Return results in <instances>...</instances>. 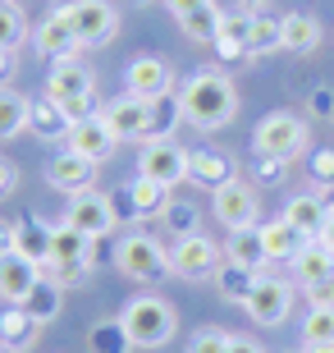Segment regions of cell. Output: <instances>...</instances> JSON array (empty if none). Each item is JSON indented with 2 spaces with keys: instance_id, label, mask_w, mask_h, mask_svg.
I'll use <instances>...</instances> for the list:
<instances>
[{
  "instance_id": "obj_36",
  "label": "cell",
  "mask_w": 334,
  "mask_h": 353,
  "mask_svg": "<svg viewBox=\"0 0 334 353\" xmlns=\"http://www.w3.org/2000/svg\"><path fill=\"white\" fill-rule=\"evenodd\" d=\"M28 41V19H23V10L14 5V0H0V46L5 51H19Z\"/></svg>"
},
{
  "instance_id": "obj_2",
  "label": "cell",
  "mask_w": 334,
  "mask_h": 353,
  "mask_svg": "<svg viewBox=\"0 0 334 353\" xmlns=\"http://www.w3.org/2000/svg\"><path fill=\"white\" fill-rule=\"evenodd\" d=\"M119 321L129 326L133 349H165V344L174 340V330H179V312H174L165 299H156V294L129 299V307L119 312Z\"/></svg>"
},
{
  "instance_id": "obj_16",
  "label": "cell",
  "mask_w": 334,
  "mask_h": 353,
  "mask_svg": "<svg viewBox=\"0 0 334 353\" xmlns=\"http://www.w3.org/2000/svg\"><path fill=\"white\" fill-rule=\"evenodd\" d=\"M147 105L152 101H142V97H115V101H105L101 119L110 124V133H115L119 143H129V138H142L147 133Z\"/></svg>"
},
{
  "instance_id": "obj_35",
  "label": "cell",
  "mask_w": 334,
  "mask_h": 353,
  "mask_svg": "<svg viewBox=\"0 0 334 353\" xmlns=\"http://www.w3.org/2000/svg\"><path fill=\"white\" fill-rule=\"evenodd\" d=\"M220 23H225V14L216 10V0L211 5H202V10H193V14H183L179 19V28L188 32L193 41H216L220 37Z\"/></svg>"
},
{
  "instance_id": "obj_28",
  "label": "cell",
  "mask_w": 334,
  "mask_h": 353,
  "mask_svg": "<svg viewBox=\"0 0 334 353\" xmlns=\"http://www.w3.org/2000/svg\"><path fill=\"white\" fill-rule=\"evenodd\" d=\"M37 335H41V326L23 312V307H19V303H10V307L0 312V344H10L14 353H19V349H32V344H37Z\"/></svg>"
},
{
  "instance_id": "obj_46",
  "label": "cell",
  "mask_w": 334,
  "mask_h": 353,
  "mask_svg": "<svg viewBox=\"0 0 334 353\" xmlns=\"http://www.w3.org/2000/svg\"><path fill=\"white\" fill-rule=\"evenodd\" d=\"M229 353H266V349H261L257 340H247V335H233V340H229Z\"/></svg>"
},
{
  "instance_id": "obj_43",
  "label": "cell",
  "mask_w": 334,
  "mask_h": 353,
  "mask_svg": "<svg viewBox=\"0 0 334 353\" xmlns=\"http://www.w3.org/2000/svg\"><path fill=\"white\" fill-rule=\"evenodd\" d=\"M307 110L316 119H334V88H311L307 92Z\"/></svg>"
},
{
  "instance_id": "obj_22",
  "label": "cell",
  "mask_w": 334,
  "mask_h": 353,
  "mask_svg": "<svg viewBox=\"0 0 334 353\" xmlns=\"http://www.w3.org/2000/svg\"><path fill=\"white\" fill-rule=\"evenodd\" d=\"M261 243H266L270 262H293L298 252L307 248V243H316V239H307L302 230H293V225L280 216V221H266V225H261Z\"/></svg>"
},
{
  "instance_id": "obj_45",
  "label": "cell",
  "mask_w": 334,
  "mask_h": 353,
  "mask_svg": "<svg viewBox=\"0 0 334 353\" xmlns=\"http://www.w3.org/2000/svg\"><path fill=\"white\" fill-rule=\"evenodd\" d=\"M19 188V165L14 161H0V197H10Z\"/></svg>"
},
{
  "instance_id": "obj_33",
  "label": "cell",
  "mask_w": 334,
  "mask_h": 353,
  "mask_svg": "<svg viewBox=\"0 0 334 353\" xmlns=\"http://www.w3.org/2000/svg\"><path fill=\"white\" fill-rule=\"evenodd\" d=\"M334 271V252L325 248L321 239L316 243H307V248L293 257V275H298V285H311V280H325V275Z\"/></svg>"
},
{
  "instance_id": "obj_37",
  "label": "cell",
  "mask_w": 334,
  "mask_h": 353,
  "mask_svg": "<svg viewBox=\"0 0 334 353\" xmlns=\"http://www.w3.org/2000/svg\"><path fill=\"white\" fill-rule=\"evenodd\" d=\"M160 221H165V230L174 239H188V234H202V211L193 207V202H169L165 207V216H160Z\"/></svg>"
},
{
  "instance_id": "obj_50",
  "label": "cell",
  "mask_w": 334,
  "mask_h": 353,
  "mask_svg": "<svg viewBox=\"0 0 334 353\" xmlns=\"http://www.w3.org/2000/svg\"><path fill=\"white\" fill-rule=\"evenodd\" d=\"M10 248H14V225L0 221V252H10Z\"/></svg>"
},
{
  "instance_id": "obj_26",
  "label": "cell",
  "mask_w": 334,
  "mask_h": 353,
  "mask_svg": "<svg viewBox=\"0 0 334 353\" xmlns=\"http://www.w3.org/2000/svg\"><path fill=\"white\" fill-rule=\"evenodd\" d=\"M321 37H325V28H321V19H316V14H307V10L284 14V51L307 55V51H316V46H321Z\"/></svg>"
},
{
  "instance_id": "obj_42",
  "label": "cell",
  "mask_w": 334,
  "mask_h": 353,
  "mask_svg": "<svg viewBox=\"0 0 334 353\" xmlns=\"http://www.w3.org/2000/svg\"><path fill=\"white\" fill-rule=\"evenodd\" d=\"M302 294H307L311 307H334V271L325 275V280H311V285H302Z\"/></svg>"
},
{
  "instance_id": "obj_38",
  "label": "cell",
  "mask_w": 334,
  "mask_h": 353,
  "mask_svg": "<svg viewBox=\"0 0 334 353\" xmlns=\"http://www.w3.org/2000/svg\"><path fill=\"white\" fill-rule=\"evenodd\" d=\"M334 340V307H311L302 321V344H325Z\"/></svg>"
},
{
  "instance_id": "obj_9",
  "label": "cell",
  "mask_w": 334,
  "mask_h": 353,
  "mask_svg": "<svg viewBox=\"0 0 334 353\" xmlns=\"http://www.w3.org/2000/svg\"><path fill=\"white\" fill-rule=\"evenodd\" d=\"M211 207H216V221L225 230H247L261 216V202H257V193H252L247 179H229L225 188H216L211 193Z\"/></svg>"
},
{
  "instance_id": "obj_23",
  "label": "cell",
  "mask_w": 334,
  "mask_h": 353,
  "mask_svg": "<svg viewBox=\"0 0 334 353\" xmlns=\"http://www.w3.org/2000/svg\"><path fill=\"white\" fill-rule=\"evenodd\" d=\"M19 307H23V312L32 316L37 326H51L55 316H60V307H65V285H60V280H51V275L41 271L37 289H32V294H28V299L19 303Z\"/></svg>"
},
{
  "instance_id": "obj_27",
  "label": "cell",
  "mask_w": 334,
  "mask_h": 353,
  "mask_svg": "<svg viewBox=\"0 0 334 353\" xmlns=\"http://www.w3.org/2000/svg\"><path fill=\"white\" fill-rule=\"evenodd\" d=\"M225 257L247 271H261L270 262L266 243H261V225H247V230H229V243H225Z\"/></svg>"
},
{
  "instance_id": "obj_32",
  "label": "cell",
  "mask_w": 334,
  "mask_h": 353,
  "mask_svg": "<svg viewBox=\"0 0 334 353\" xmlns=\"http://www.w3.org/2000/svg\"><path fill=\"white\" fill-rule=\"evenodd\" d=\"M133 340H129V326L119 316H105L87 330V353H129Z\"/></svg>"
},
{
  "instance_id": "obj_10",
  "label": "cell",
  "mask_w": 334,
  "mask_h": 353,
  "mask_svg": "<svg viewBox=\"0 0 334 353\" xmlns=\"http://www.w3.org/2000/svg\"><path fill=\"white\" fill-rule=\"evenodd\" d=\"M65 225H74V230H83L87 239H105L110 230L119 225V216H115V202H110V193H78V197H69V216H65Z\"/></svg>"
},
{
  "instance_id": "obj_53",
  "label": "cell",
  "mask_w": 334,
  "mask_h": 353,
  "mask_svg": "<svg viewBox=\"0 0 334 353\" xmlns=\"http://www.w3.org/2000/svg\"><path fill=\"white\" fill-rule=\"evenodd\" d=\"M0 353H14V349H10V344H0Z\"/></svg>"
},
{
  "instance_id": "obj_40",
  "label": "cell",
  "mask_w": 334,
  "mask_h": 353,
  "mask_svg": "<svg viewBox=\"0 0 334 353\" xmlns=\"http://www.w3.org/2000/svg\"><path fill=\"white\" fill-rule=\"evenodd\" d=\"M289 165H293V161H280V157H266V152H257V161H252V174H257L261 183H284Z\"/></svg>"
},
{
  "instance_id": "obj_44",
  "label": "cell",
  "mask_w": 334,
  "mask_h": 353,
  "mask_svg": "<svg viewBox=\"0 0 334 353\" xmlns=\"http://www.w3.org/2000/svg\"><path fill=\"white\" fill-rule=\"evenodd\" d=\"M110 202H115V216H119V221H138V207H133V188H119V193H110Z\"/></svg>"
},
{
  "instance_id": "obj_20",
  "label": "cell",
  "mask_w": 334,
  "mask_h": 353,
  "mask_svg": "<svg viewBox=\"0 0 334 353\" xmlns=\"http://www.w3.org/2000/svg\"><path fill=\"white\" fill-rule=\"evenodd\" d=\"M28 129H32V138H41V143H60V138H69L74 119L65 115V105H60V101L37 97V101L28 105Z\"/></svg>"
},
{
  "instance_id": "obj_24",
  "label": "cell",
  "mask_w": 334,
  "mask_h": 353,
  "mask_svg": "<svg viewBox=\"0 0 334 353\" xmlns=\"http://www.w3.org/2000/svg\"><path fill=\"white\" fill-rule=\"evenodd\" d=\"M183 119V97H174V92H165V97H156L152 105H147V143H169L174 138V129H179Z\"/></svg>"
},
{
  "instance_id": "obj_55",
  "label": "cell",
  "mask_w": 334,
  "mask_h": 353,
  "mask_svg": "<svg viewBox=\"0 0 334 353\" xmlns=\"http://www.w3.org/2000/svg\"><path fill=\"white\" fill-rule=\"evenodd\" d=\"M293 353H302V349H293Z\"/></svg>"
},
{
  "instance_id": "obj_11",
  "label": "cell",
  "mask_w": 334,
  "mask_h": 353,
  "mask_svg": "<svg viewBox=\"0 0 334 353\" xmlns=\"http://www.w3.org/2000/svg\"><path fill=\"white\" fill-rule=\"evenodd\" d=\"M138 174L174 188V183L188 179V152L179 143H147L142 147V161H138Z\"/></svg>"
},
{
  "instance_id": "obj_47",
  "label": "cell",
  "mask_w": 334,
  "mask_h": 353,
  "mask_svg": "<svg viewBox=\"0 0 334 353\" xmlns=\"http://www.w3.org/2000/svg\"><path fill=\"white\" fill-rule=\"evenodd\" d=\"M202 5H211V0H169V10H174V19H183V14L202 10Z\"/></svg>"
},
{
  "instance_id": "obj_29",
  "label": "cell",
  "mask_w": 334,
  "mask_h": 353,
  "mask_svg": "<svg viewBox=\"0 0 334 353\" xmlns=\"http://www.w3.org/2000/svg\"><path fill=\"white\" fill-rule=\"evenodd\" d=\"M284 51V19L275 14H252V28H247V60L252 55H275Z\"/></svg>"
},
{
  "instance_id": "obj_30",
  "label": "cell",
  "mask_w": 334,
  "mask_h": 353,
  "mask_svg": "<svg viewBox=\"0 0 334 353\" xmlns=\"http://www.w3.org/2000/svg\"><path fill=\"white\" fill-rule=\"evenodd\" d=\"M257 275H261V271H247V266H238V262H229V257H225V266L216 271L220 299H225V303H238V307H243V303L252 299V285H257Z\"/></svg>"
},
{
  "instance_id": "obj_31",
  "label": "cell",
  "mask_w": 334,
  "mask_h": 353,
  "mask_svg": "<svg viewBox=\"0 0 334 353\" xmlns=\"http://www.w3.org/2000/svg\"><path fill=\"white\" fill-rule=\"evenodd\" d=\"M28 105H32V97H23L14 88H0V143L28 133Z\"/></svg>"
},
{
  "instance_id": "obj_48",
  "label": "cell",
  "mask_w": 334,
  "mask_h": 353,
  "mask_svg": "<svg viewBox=\"0 0 334 353\" xmlns=\"http://www.w3.org/2000/svg\"><path fill=\"white\" fill-rule=\"evenodd\" d=\"M14 74V51H5V46H0V83L10 79Z\"/></svg>"
},
{
  "instance_id": "obj_15",
  "label": "cell",
  "mask_w": 334,
  "mask_h": 353,
  "mask_svg": "<svg viewBox=\"0 0 334 353\" xmlns=\"http://www.w3.org/2000/svg\"><path fill=\"white\" fill-rule=\"evenodd\" d=\"M46 97L60 105L83 101V97H96V83H92V69L78 65V60H60V65L46 74Z\"/></svg>"
},
{
  "instance_id": "obj_4",
  "label": "cell",
  "mask_w": 334,
  "mask_h": 353,
  "mask_svg": "<svg viewBox=\"0 0 334 353\" xmlns=\"http://www.w3.org/2000/svg\"><path fill=\"white\" fill-rule=\"evenodd\" d=\"M257 152H266V157H280V161H298V157H307V147H311V129H307V119H298L289 115V110H275V115H266L257 124Z\"/></svg>"
},
{
  "instance_id": "obj_7",
  "label": "cell",
  "mask_w": 334,
  "mask_h": 353,
  "mask_svg": "<svg viewBox=\"0 0 334 353\" xmlns=\"http://www.w3.org/2000/svg\"><path fill=\"white\" fill-rule=\"evenodd\" d=\"M65 14L83 46H105L119 32V10L110 0H74V5H65Z\"/></svg>"
},
{
  "instance_id": "obj_8",
  "label": "cell",
  "mask_w": 334,
  "mask_h": 353,
  "mask_svg": "<svg viewBox=\"0 0 334 353\" xmlns=\"http://www.w3.org/2000/svg\"><path fill=\"white\" fill-rule=\"evenodd\" d=\"M243 307L257 326H280V321H289V312H293V289H289V280H280V275H257L252 299H247Z\"/></svg>"
},
{
  "instance_id": "obj_19",
  "label": "cell",
  "mask_w": 334,
  "mask_h": 353,
  "mask_svg": "<svg viewBox=\"0 0 334 353\" xmlns=\"http://www.w3.org/2000/svg\"><path fill=\"white\" fill-rule=\"evenodd\" d=\"M233 179V161L225 157V152H216V147H197V152H188V183H202V188H225V183Z\"/></svg>"
},
{
  "instance_id": "obj_54",
  "label": "cell",
  "mask_w": 334,
  "mask_h": 353,
  "mask_svg": "<svg viewBox=\"0 0 334 353\" xmlns=\"http://www.w3.org/2000/svg\"><path fill=\"white\" fill-rule=\"evenodd\" d=\"M138 5H147V0H138Z\"/></svg>"
},
{
  "instance_id": "obj_12",
  "label": "cell",
  "mask_w": 334,
  "mask_h": 353,
  "mask_svg": "<svg viewBox=\"0 0 334 353\" xmlns=\"http://www.w3.org/2000/svg\"><path fill=\"white\" fill-rule=\"evenodd\" d=\"M92 179H96V161L78 157V152H60V157H51V165H46V183H51L55 193H92Z\"/></svg>"
},
{
  "instance_id": "obj_13",
  "label": "cell",
  "mask_w": 334,
  "mask_h": 353,
  "mask_svg": "<svg viewBox=\"0 0 334 353\" xmlns=\"http://www.w3.org/2000/svg\"><path fill=\"white\" fill-rule=\"evenodd\" d=\"M124 83H129V97H142V101H156V97L174 92V74L160 55H138L124 74Z\"/></svg>"
},
{
  "instance_id": "obj_41",
  "label": "cell",
  "mask_w": 334,
  "mask_h": 353,
  "mask_svg": "<svg viewBox=\"0 0 334 353\" xmlns=\"http://www.w3.org/2000/svg\"><path fill=\"white\" fill-rule=\"evenodd\" d=\"M307 170L316 183H325V188H334V147H316L307 157Z\"/></svg>"
},
{
  "instance_id": "obj_52",
  "label": "cell",
  "mask_w": 334,
  "mask_h": 353,
  "mask_svg": "<svg viewBox=\"0 0 334 353\" xmlns=\"http://www.w3.org/2000/svg\"><path fill=\"white\" fill-rule=\"evenodd\" d=\"M243 5H247V10H257V5H266V0H243Z\"/></svg>"
},
{
  "instance_id": "obj_5",
  "label": "cell",
  "mask_w": 334,
  "mask_h": 353,
  "mask_svg": "<svg viewBox=\"0 0 334 353\" xmlns=\"http://www.w3.org/2000/svg\"><path fill=\"white\" fill-rule=\"evenodd\" d=\"M92 243H96V239H87L83 230L60 225V230H55V243H51V262L41 266V271L51 275V280H60V285H78V280L92 271Z\"/></svg>"
},
{
  "instance_id": "obj_39",
  "label": "cell",
  "mask_w": 334,
  "mask_h": 353,
  "mask_svg": "<svg viewBox=\"0 0 334 353\" xmlns=\"http://www.w3.org/2000/svg\"><path fill=\"white\" fill-rule=\"evenodd\" d=\"M229 340L233 335H225L220 326H202L193 340H188V353H229Z\"/></svg>"
},
{
  "instance_id": "obj_3",
  "label": "cell",
  "mask_w": 334,
  "mask_h": 353,
  "mask_svg": "<svg viewBox=\"0 0 334 353\" xmlns=\"http://www.w3.org/2000/svg\"><path fill=\"white\" fill-rule=\"evenodd\" d=\"M115 266L129 280H138V285H160L165 275H174V266H169V248L165 243H156L152 234H124L115 248Z\"/></svg>"
},
{
  "instance_id": "obj_6",
  "label": "cell",
  "mask_w": 334,
  "mask_h": 353,
  "mask_svg": "<svg viewBox=\"0 0 334 353\" xmlns=\"http://www.w3.org/2000/svg\"><path fill=\"white\" fill-rule=\"evenodd\" d=\"M169 266H174V275H183V280H216V271L225 266V248H220L216 239H206V234L174 239Z\"/></svg>"
},
{
  "instance_id": "obj_17",
  "label": "cell",
  "mask_w": 334,
  "mask_h": 353,
  "mask_svg": "<svg viewBox=\"0 0 334 353\" xmlns=\"http://www.w3.org/2000/svg\"><path fill=\"white\" fill-rule=\"evenodd\" d=\"M115 133H110V124H105L101 115H92V119H83V124H74L69 129V152H78V157H87V161H110V152H115Z\"/></svg>"
},
{
  "instance_id": "obj_21",
  "label": "cell",
  "mask_w": 334,
  "mask_h": 353,
  "mask_svg": "<svg viewBox=\"0 0 334 353\" xmlns=\"http://www.w3.org/2000/svg\"><path fill=\"white\" fill-rule=\"evenodd\" d=\"M51 243H55V230L46 221H37V216H28V221L14 225V248L10 252H19V257H28V262L46 266V262H51Z\"/></svg>"
},
{
  "instance_id": "obj_14",
  "label": "cell",
  "mask_w": 334,
  "mask_h": 353,
  "mask_svg": "<svg viewBox=\"0 0 334 353\" xmlns=\"http://www.w3.org/2000/svg\"><path fill=\"white\" fill-rule=\"evenodd\" d=\"M32 41H37V51L46 55V60H78V51H83V41H78V32H74V23H69V14L65 10H55L46 23L32 32Z\"/></svg>"
},
{
  "instance_id": "obj_25",
  "label": "cell",
  "mask_w": 334,
  "mask_h": 353,
  "mask_svg": "<svg viewBox=\"0 0 334 353\" xmlns=\"http://www.w3.org/2000/svg\"><path fill=\"white\" fill-rule=\"evenodd\" d=\"M325 216H330V207H325L316 193H298V197H289V207H284V221L293 225V230H302L307 239L325 234Z\"/></svg>"
},
{
  "instance_id": "obj_49",
  "label": "cell",
  "mask_w": 334,
  "mask_h": 353,
  "mask_svg": "<svg viewBox=\"0 0 334 353\" xmlns=\"http://www.w3.org/2000/svg\"><path fill=\"white\" fill-rule=\"evenodd\" d=\"M321 243L334 252V202H330V216H325V234H321Z\"/></svg>"
},
{
  "instance_id": "obj_18",
  "label": "cell",
  "mask_w": 334,
  "mask_h": 353,
  "mask_svg": "<svg viewBox=\"0 0 334 353\" xmlns=\"http://www.w3.org/2000/svg\"><path fill=\"white\" fill-rule=\"evenodd\" d=\"M41 280V266L19 257V252H0V299L5 303H23Z\"/></svg>"
},
{
  "instance_id": "obj_1",
  "label": "cell",
  "mask_w": 334,
  "mask_h": 353,
  "mask_svg": "<svg viewBox=\"0 0 334 353\" xmlns=\"http://www.w3.org/2000/svg\"><path fill=\"white\" fill-rule=\"evenodd\" d=\"M179 97H183V119H188L193 129H202V133L225 129V124L238 115V88H233V79L220 74V69L193 74Z\"/></svg>"
},
{
  "instance_id": "obj_34",
  "label": "cell",
  "mask_w": 334,
  "mask_h": 353,
  "mask_svg": "<svg viewBox=\"0 0 334 353\" xmlns=\"http://www.w3.org/2000/svg\"><path fill=\"white\" fill-rule=\"evenodd\" d=\"M129 188H133V207H138V216H165V207L174 202L165 183L147 179V174H138V179H133Z\"/></svg>"
},
{
  "instance_id": "obj_51",
  "label": "cell",
  "mask_w": 334,
  "mask_h": 353,
  "mask_svg": "<svg viewBox=\"0 0 334 353\" xmlns=\"http://www.w3.org/2000/svg\"><path fill=\"white\" fill-rule=\"evenodd\" d=\"M302 353H334V340H325V344H302Z\"/></svg>"
}]
</instances>
